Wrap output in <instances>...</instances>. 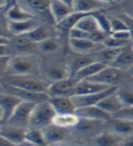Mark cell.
<instances>
[{"label": "cell", "mask_w": 133, "mask_h": 146, "mask_svg": "<svg viewBox=\"0 0 133 146\" xmlns=\"http://www.w3.org/2000/svg\"><path fill=\"white\" fill-rule=\"evenodd\" d=\"M41 63L36 55L12 56L8 63L7 76H38Z\"/></svg>", "instance_id": "6da1fadb"}, {"label": "cell", "mask_w": 133, "mask_h": 146, "mask_svg": "<svg viewBox=\"0 0 133 146\" xmlns=\"http://www.w3.org/2000/svg\"><path fill=\"white\" fill-rule=\"evenodd\" d=\"M1 81L7 86L33 92L47 93L49 84L38 76H7Z\"/></svg>", "instance_id": "7a4b0ae2"}, {"label": "cell", "mask_w": 133, "mask_h": 146, "mask_svg": "<svg viewBox=\"0 0 133 146\" xmlns=\"http://www.w3.org/2000/svg\"><path fill=\"white\" fill-rule=\"evenodd\" d=\"M19 6L36 19L43 24L55 26L53 18L49 10V1L45 0H22L17 1Z\"/></svg>", "instance_id": "3957f363"}, {"label": "cell", "mask_w": 133, "mask_h": 146, "mask_svg": "<svg viewBox=\"0 0 133 146\" xmlns=\"http://www.w3.org/2000/svg\"><path fill=\"white\" fill-rule=\"evenodd\" d=\"M56 112L48 102V100L36 104L31 113L28 128L43 130L47 126L52 124Z\"/></svg>", "instance_id": "277c9868"}, {"label": "cell", "mask_w": 133, "mask_h": 146, "mask_svg": "<svg viewBox=\"0 0 133 146\" xmlns=\"http://www.w3.org/2000/svg\"><path fill=\"white\" fill-rule=\"evenodd\" d=\"M126 77L127 75L125 72L114 67L107 66L99 73L89 79V80L107 87H118L123 84L124 80H126Z\"/></svg>", "instance_id": "5b68a950"}, {"label": "cell", "mask_w": 133, "mask_h": 146, "mask_svg": "<svg viewBox=\"0 0 133 146\" xmlns=\"http://www.w3.org/2000/svg\"><path fill=\"white\" fill-rule=\"evenodd\" d=\"M35 105L36 104L31 102H21L4 124L22 128V129H27L29 126L31 113Z\"/></svg>", "instance_id": "8992f818"}, {"label": "cell", "mask_w": 133, "mask_h": 146, "mask_svg": "<svg viewBox=\"0 0 133 146\" xmlns=\"http://www.w3.org/2000/svg\"><path fill=\"white\" fill-rule=\"evenodd\" d=\"M42 74V79L47 81L48 84H51L53 82L58 80H66L71 77V73L67 65L61 63H49L48 65L43 66L41 64L40 67V73Z\"/></svg>", "instance_id": "52a82bcc"}, {"label": "cell", "mask_w": 133, "mask_h": 146, "mask_svg": "<svg viewBox=\"0 0 133 146\" xmlns=\"http://www.w3.org/2000/svg\"><path fill=\"white\" fill-rule=\"evenodd\" d=\"M111 5L109 1L102 0H72L71 7L74 13L94 14L102 12Z\"/></svg>", "instance_id": "ba28073f"}, {"label": "cell", "mask_w": 133, "mask_h": 146, "mask_svg": "<svg viewBox=\"0 0 133 146\" xmlns=\"http://www.w3.org/2000/svg\"><path fill=\"white\" fill-rule=\"evenodd\" d=\"M8 46L11 49L12 56L35 55L36 51H38L36 45L30 41L26 35L11 36Z\"/></svg>", "instance_id": "9c48e42d"}, {"label": "cell", "mask_w": 133, "mask_h": 146, "mask_svg": "<svg viewBox=\"0 0 133 146\" xmlns=\"http://www.w3.org/2000/svg\"><path fill=\"white\" fill-rule=\"evenodd\" d=\"M77 80L73 77L66 80H58L49 84L47 94L48 98L54 97H71L73 90L77 84Z\"/></svg>", "instance_id": "30bf717a"}, {"label": "cell", "mask_w": 133, "mask_h": 146, "mask_svg": "<svg viewBox=\"0 0 133 146\" xmlns=\"http://www.w3.org/2000/svg\"><path fill=\"white\" fill-rule=\"evenodd\" d=\"M68 47L77 55H91L104 48L103 44L96 43L89 39L67 38Z\"/></svg>", "instance_id": "8fae6325"}, {"label": "cell", "mask_w": 133, "mask_h": 146, "mask_svg": "<svg viewBox=\"0 0 133 146\" xmlns=\"http://www.w3.org/2000/svg\"><path fill=\"white\" fill-rule=\"evenodd\" d=\"M104 129L113 132L122 138L133 134V121L124 119L111 117L104 122Z\"/></svg>", "instance_id": "7c38bea8"}, {"label": "cell", "mask_w": 133, "mask_h": 146, "mask_svg": "<svg viewBox=\"0 0 133 146\" xmlns=\"http://www.w3.org/2000/svg\"><path fill=\"white\" fill-rule=\"evenodd\" d=\"M3 85H4V92L5 93H8V94L16 96V97H17L19 100H21L22 102L38 104V103L46 102V100H48V96L47 93L33 92V91L17 89V88H14V87L7 86L4 83H3Z\"/></svg>", "instance_id": "4fadbf2b"}, {"label": "cell", "mask_w": 133, "mask_h": 146, "mask_svg": "<svg viewBox=\"0 0 133 146\" xmlns=\"http://www.w3.org/2000/svg\"><path fill=\"white\" fill-rule=\"evenodd\" d=\"M42 132L48 145L68 141V138H70L71 135V131L69 129H64L53 123L44 128Z\"/></svg>", "instance_id": "5bb4252c"}, {"label": "cell", "mask_w": 133, "mask_h": 146, "mask_svg": "<svg viewBox=\"0 0 133 146\" xmlns=\"http://www.w3.org/2000/svg\"><path fill=\"white\" fill-rule=\"evenodd\" d=\"M118 87H111L107 90H105L100 92L90 94V95H85V96H73L71 97L73 102H74L76 109L82 108V107H88V106H96L99 103L101 100L107 97L108 95L115 92Z\"/></svg>", "instance_id": "9a60e30c"}, {"label": "cell", "mask_w": 133, "mask_h": 146, "mask_svg": "<svg viewBox=\"0 0 133 146\" xmlns=\"http://www.w3.org/2000/svg\"><path fill=\"white\" fill-rule=\"evenodd\" d=\"M49 10L55 23V26L60 23L67 17L73 13L71 1H66V0L49 1Z\"/></svg>", "instance_id": "2e32d148"}, {"label": "cell", "mask_w": 133, "mask_h": 146, "mask_svg": "<svg viewBox=\"0 0 133 146\" xmlns=\"http://www.w3.org/2000/svg\"><path fill=\"white\" fill-rule=\"evenodd\" d=\"M58 33L57 31L56 26H49L47 24H41L34 30L26 34V36L34 44L38 45L48 38L58 36Z\"/></svg>", "instance_id": "e0dca14e"}, {"label": "cell", "mask_w": 133, "mask_h": 146, "mask_svg": "<svg viewBox=\"0 0 133 146\" xmlns=\"http://www.w3.org/2000/svg\"><path fill=\"white\" fill-rule=\"evenodd\" d=\"M75 113L81 119L95 121H100V122L107 121L109 119H111L112 117L107 112H105L103 110H101L99 107H98L97 105H96V106L77 108L76 110Z\"/></svg>", "instance_id": "ac0fdd59"}, {"label": "cell", "mask_w": 133, "mask_h": 146, "mask_svg": "<svg viewBox=\"0 0 133 146\" xmlns=\"http://www.w3.org/2000/svg\"><path fill=\"white\" fill-rule=\"evenodd\" d=\"M43 24L38 19H30L22 22H8L7 21V30L11 36H23L28 34L34 30L39 25Z\"/></svg>", "instance_id": "d6986e66"}, {"label": "cell", "mask_w": 133, "mask_h": 146, "mask_svg": "<svg viewBox=\"0 0 133 146\" xmlns=\"http://www.w3.org/2000/svg\"><path fill=\"white\" fill-rule=\"evenodd\" d=\"M26 131V129L3 124L0 126V136L9 141L10 143L19 146L25 141Z\"/></svg>", "instance_id": "ffe728a7"}, {"label": "cell", "mask_w": 133, "mask_h": 146, "mask_svg": "<svg viewBox=\"0 0 133 146\" xmlns=\"http://www.w3.org/2000/svg\"><path fill=\"white\" fill-rule=\"evenodd\" d=\"M111 87H107L101 84L96 83L94 81H91L89 80H79L77 82L74 90H73L72 96H85V95H90L95 94L107 90Z\"/></svg>", "instance_id": "44dd1931"}, {"label": "cell", "mask_w": 133, "mask_h": 146, "mask_svg": "<svg viewBox=\"0 0 133 146\" xmlns=\"http://www.w3.org/2000/svg\"><path fill=\"white\" fill-rule=\"evenodd\" d=\"M122 140V137L104 129L92 137V143L94 146H120Z\"/></svg>", "instance_id": "7402d4cb"}, {"label": "cell", "mask_w": 133, "mask_h": 146, "mask_svg": "<svg viewBox=\"0 0 133 146\" xmlns=\"http://www.w3.org/2000/svg\"><path fill=\"white\" fill-rule=\"evenodd\" d=\"M4 15L8 22H22L34 19V17L24 8H22L17 2H14L11 6L7 7L6 11L4 12Z\"/></svg>", "instance_id": "603a6c76"}, {"label": "cell", "mask_w": 133, "mask_h": 146, "mask_svg": "<svg viewBox=\"0 0 133 146\" xmlns=\"http://www.w3.org/2000/svg\"><path fill=\"white\" fill-rule=\"evenodd\" d=\"M109 66L114 67L123 72H127L133 67V50L131 46L123 48L114 61Z\"/></svg>", "instance_id": "cb8c5ba5"}, {"label": "cell", "mask_w": 133, "mask_h": 146, "mask_svg": "<svg viewBox=\"0 0 133 146\" xmlns=\"http://www.w3.org/2000/svg\"><path fill=\"white\" fill-rule=\"evenodd\" d=\"M48 102L54 109L56 114L74 113L77 110L71 97L48 98Z\"/></svg>", "instance_id": "d4e9b609"}, {"label": "cell", "mask_w": 133, "mask_h": 146, "mask_svg": "<svg viewBox=\"0 0 133 146\" xmlns=\"http://www.w3.org/2000/svg\"><path fill=\"white\" fill-rule=\"evenodd\" d=\"M97 106L103 110L105 112L109 114L111 116H113L114 114H116L124 108L120 100H118V96L116 95V91L105 97L101 102L98 103Z\"/></svg>", "instance_id": "484cf974"}, {"label": "cell", "mask_w": 133, "mask_h": 146, "mask_svg": "<svg viewBox=\"0 0 133 146\" xmlns=\"http://www.w3.org/2000/svg\"><path fill=\"white\" fill-rule=\"evenodd\" d=\"M21 102V100L11 94L4 92L0 95V107H1L4 112L5 122L8 120V118L11 116L13 111H15V109Z\"/></svg>", "instance_id": "4316f807"}, {"label": "cell", "mask_w": 133, "mask_h": 146, "mask_svg": "<svg viewBox=\"0 0 133 146\" xmlns=\"http://www.w3.org/2000/svg\"><path fill=\"white\" fill-rule=\"evenodd\" d=\"M105 67H107V65L99 61H94L89 64V65L85 66L84 68H82L79 71H77L74 75H72V77L77 81L89 80L91 77H93L97 73H99L101 70H103Z\"/></svg>", "instance_id": "83f0119b"}, {"label": "cell", "mask_w": 133, "mask_h": 146, "mask_svg": "<svg viewBox=\"0 0 133 146\" xmlns=\"http://www.w3.org/2000/svg\"><path fill=\"white\" fill-rule=\"evenodd\" d=\"M36 48H38V51L44 54L45 56H54L60 52L62 45L58 36H55V38H48L38 44Z\"/></svg>", "instance_id": "f1b7e54d"}, {"label": "cell", "mask_w": 133, "mask_h": 146, "mask_svg": "<svg viewBox=\"0 0 133 146\" xmlns=\"http://www.w3.org/2000/svg\"><path fill=\"white\" fill-rule=\"evenodd\" d=\"M79 117L74 113H64V114H56L53 119V124L64 129H73L77 123L79 122Z\"/></svg>", "instance_id": "f546056e"}, {"label": "cell", "mask_w": 133, "mask_h": 146, "mask_svg": "<svg viewBox=\"0 0 133 146\" xmlns=\"http://www.w3.org/2000/svg\"><path fill=\"white\" fill-rule=\"evenodd\" d=\"M75 27L90 35L97 33V32H103L99 29L98 22L94 17L93 14H88V15L80 18L79 21L77 23Z\"/></svg>", "instance_id": "4dcf8cb0"}, {"label": "cell", "mask_w": 133, "mask_h": 146, "mask_svg": "<svg viewBox=\"0 0 133 146\" xmlns=\"http://www.w3.org/2000/svg\"><path fill=\"white\" fill-rule=\"evenodd\" d=\"M123 49V48H122ZM122 49L120 48H102L99 51L94 53V57L96 61L101 62L107 66H109L114 61V59L117 58V56Z\"/></svg>", "instance_id": "1f68e13d"}, {"label": "cell", "mask_w": 133, "mask_h": 146, "mask_svg": "<svg viewBox=\"0 0 133 146\" xmlns=\"http://www.w3.org/2000/svg\"><path fill=\"white\" fill-rule=\"evenodd\" d=\"M116 95L120 100L123 107L133 106V87L128 83L121 84L116 90Z\"/></svg>", "instance_id": "d6a6232c"}, {"label": "cell", "mask_w": 133, "mask_h": 146, "mask_svg": "<svg viewBox=\"0 0 133 146\" xmlns=\"http://www.w3.org/2000/svg\"><path fill=\"white\" fill-rule=\"evenodd\" d=\"M96 61L94 54L91 55H79L77 57L74 58L70 61V63H68V68H69L71 77L72 75H74L77 71H79L81 70L82 68H84L85 66L89 65V64L92 63Z\"/></svg>", "instance_id": "836d02e7"}, {"label": "cell", "mask_w": 133, "mask_h": 146, "mask_svg": "<svg viewBox=\"0 0 133 146\" xmlns=\"http://www.w3.org/2000/svg\"><path fill=\"white\" fill-rule=\"evenodd\" d=\"M25 141L33 146H48L42 130L27 128L26 131Z\"/></svg>", "instance_id": "e575fe53"}, {"label": "cell", "mask_w": 133, "mask_h": 146, "mask_svg": "<svg viewBox=\"0 0 133 146\" xmlns=\"http://www.w3.org/2000/svg\"><path fill=\"white\" fill-rule=\"evenodd\" d=\"M93 16L96 18V20H97L98 25L99 29H101V31H103L104 33L108 35L111 34V23H109V16H106L102 12L94 13Z\"/></svg>", "instance_id": "d590c367"}, {"label": "cell", "mask_w": 133, "mask_h": 146, "mask_svg": "<svg viewBox=\"0 0 133 146\" xmlns=\"http://www.w3.org/2000/svg\"><path fill=\"white\" fill-rule=\"evenodd\" d=\"M130 41H123V40H120L117 38H114L112 36H109L106 38V40L103 42V46L105 48H125L130 47Z\"/></svg>", "instance_id": "8d00e7d4"}, {"label": "cell", "mask_w": 133, "mask_h": 146, "mask_svg": "<svg viewBox=\"0 0 133 146\" xmlns=\"http://www.w3.org/2000/svg\"><path fill=\"white\" fill-rule=\"evenodd\" d=\"M109 23H111V33L121 31V30H128L125 23L122 21L121 18L117 17H109Z\"/></svg>", "instance_id": "74e56055"}, {"label": "cell", "mask_w": 133, "mask_h": 146, "mask_svg": "<svg viewBox=\"0 0 133 146\" xmlns=\"http://www.w3.org/2000/svg\"><path fill=\"white\" fill-rule=\"evenodd\" d=\"M112 117L124 119V120L133 121V106L123 108L118 112H117L116 114H114Z\"/></svg>", "instance_id": "f35d334b"}, {"label": "cell", "mask_w": 133, "mask_h": 146, "mask_svg": "<svg viewBox=\"0 0 133 146\" xmlns=\"http://www.w3.org/2000/svg\"><path fill=\"white\" fill-rule=\"evenodd\" d=\"M12 56H5L0 57V80H2L3 78L6 77L8 63L10 60Z\"/></svg>", "instance_id": "ab89813d"}, {"label": "cell", "mask_w": 133, "mask_h": 146, "mask_svg": "<svg viewBox=\"0 0 133 146\" xmlns=\"http://www.w3.org/2000/svg\"><path fill=\"white\" fill-rule=\"evenodd\" d=\"M0 36H6V38H10L11 36L7 30V20L5 17L4 13L0 14Z\"/></svg>", "instance_id": "60d3db41"}, {"label": "cell", "mask_w": 133, "mask_h": 146, "mask_svg": "<svg viewBox=\"0 0 133 146\" xmlns=\"http://www.w3.org/2000/svg\"><path fill=\"white\" fill-rule=\"evenodd\" d=\"M109 36H112L114 38L123 40V41H130L132 39L131 35L129 30H121L118 32H113V33H111Z\"/></svg>", "instance_id": "b9f144b4"}, {"label": "cell", "mask_w": 133, "mask_h": 146, "mask_svg": "<svg viewBox=\"0 0 133 146\" xmlns=\"http://www.w3.org/2000/svg\"><path fill=\"white\" fill-rule=\"evenodd\" d=\"M120 18H121L122 21L125 23L127 29L130 31L131 38L133 39V17L128 15V14H122L120 17Z\"/></svg>", "instance_id": "7bdbcfd3"}, {"label": "cell", "mask_w": 133, "mask_h": 146, "mask_svg": "<svg viewBox=\"0 0 133 146\" xmlns=\"http://www.w3.org/2000/svg\"><path fill=\"white\" fill-rule=\"evenodd\" d=\"M5 56H12L11 49L8 45L0 46V57H5Z\"/></svg>", "instance_id": "ee69618b"}, {"label": "cell", "mask_w": 133, "mask_h": 146, "mask_svg": "<svg viewBox=\"0 0 133 146\" xmlns=\"http://www.w3.org/2000/svg\"><path fill=\"white\" fill-rule=\"evenodd\" d=\"M120 146H133V134L123 138Z\"/></svg>", "instance_id": "f6af8a7d"}, {"label": "cell", "mask_w": 133, "mask_h": 146, "mask_svg": "<svg viewBox=\"0 0 133 146\" xmlns=\"http://www.w3.org/2000/svg\"><path fill=\"white\" fill-rule=\"evenodd\" d=\"M0 146H17V145L10 143L9 141H7L5 138H3V137L0 136Z\"/></svg>", "instance_id": "bcb514c9"}, {"label": "cell", "mask_w": 133, "mask_h": 146, "mask_svg": "<svg viewBox=\"0 0 133 146\" xmlns=\"http://www.w3.org/2000/svg\"><path fill=\"white\" fill-rule=\"evenodd\" d=\"M48 146H77L74 143H71L70 141H65V143H55V144H49Z\"/></svg>", "instance_id": "7dc6e473"}, {"label": "cell", "mask_w": 133, "mask_h": 146, "mask_svg": "<svg viewBox=\"0 0 133 146\" xmlns=\"http://www.w3.org/2000/svg\"><path fill=\"white\" fill-rule=\"evenodd\" d=\"M9 40H10V38H6V36H0V46H1V45H8L9 44Z\"/></svg>", "instance_id": "c3c4849f"}, {"label": "cell", "mask_w": 133, "mask_h": 146, "mask_svg": "<svg viewBox=\"0 0 133 146\" xmlns=\"http://www.w3.org/2000/svg\"><path fill=\"white\" fill-rule=\"evenodd\" d=\"M8 7V2L6 0H0V10H5Z\"/></svg>", "instance_id": "681fc988"}, {"label": "cell", "mask_w": 133, "mask_h": 146, "mask_svg": "<svg viewBox=\"0 0 133 146\" xmlns=\"http://www.w3.org/2000/svg\"><path fill=\"white\" fill-rule=\"evenodd\" d=\"M5 123V119H4V112H3V110L0 107V126L3 125Z\"/></svg>", "instance_id": "f907efd6"}, {"label": "cell", "mask_w": 133, "mask_h": 146, "mask_svg": "<svg viewBox=\"0 0 133 146\" xmlns=\"http://www.w3.org/2000/svg\"><path fill=\"white\" fill-rule=\"evenodd\" d=\"M126 75H127V78L133 77V67H132V68H130V70L126 72Z\"/></svg>", "instance_id": "816d5d0a"}, {"label": "cell", "mask_w": 133, "mask_h": 146, "mask_svg": "<svg viewBox=\"0 0 133 146\" xmlns=\"http://www.w3.org/2000/svg\"><path fill=\"white\" fill-rule=\"evenodd\" d=\"M126 83H128L129 85L133 87V77H130V78H127L126 80Z\"/></svg>", "instance_id": "f5cc1de1"}, {"label": "cell", "mask_w": 133, "mask_h": 146, "mask_svg": "<svg viewBox=\"0 0 133 146\" xmlns=\"http://www.w3.org/2000/svg\"><path fill=\"white\" fill-rule=\"evenodd\" d=\"M4 93V85L2 83V81H0V95Z\"/></svg>", "instance_id": "db71d44e"}, {"label": "cell", "mask_w": 133, "mask_h": 146, "mask_svg": "<svg viewBox=\"0 0 133 146\" xmlns=\"http://www.w3.org/2000/svg\"><path fill=\"white\" fill-rule=\"evenodd\" d=\"M19 146H33V145H31V144H29V143H26V141H24L21 145H19Z\"/></svg>", "instance_id": "11a10c76"}, {"label": "cell", "mask_w": 133, "mask_h": 146, "mask_svg": "<svg viewBox=\"0 0 133 146\" xmlns=\"http://www.w3.org/2000/svg\"><path fill=\"white\" fill-rule=\"evenodd\" d=\"M5 11H6V9H5V10H0V14H2V13H4Z\"/></svg>", "instance_id": "9f6ffc18"}, {"label": "cell", "mask_w": 133, "mask_h": 146, "mask_svg": "<svg viewBox=\"0 0 133 146\" xmlns=\"http://www.w3.org/2000/svg\"><path fill=\"white\" fill-rule=\"evenodd\" d=\"M131 48H132V50H133V41H132V44H131Z\"/></svg>", "instance_id": "6f0895ef"}, {"label": "cell", "mask_w": 133, "mask_h": 146, "mask_svg": "<svg viewBox=\"0 0 133 146\" xmlns=\"http://www.w3.org/2000/svg\"><path fill=\"white\" fill-rule=\"evenodd\" d=\"M0 81H1V80H0Z\"/></svg>", "instance_id": "680465c9"}]
</instances>
